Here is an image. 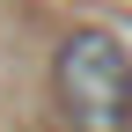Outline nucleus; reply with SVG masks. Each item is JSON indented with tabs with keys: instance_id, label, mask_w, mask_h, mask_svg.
I'll return each mask as SVG.
<instances>
[{
	"instance_id": "obj_1",
	"label": "nucleus",
	"mask_w": 132,
	"mask_h": 132,
	"mask_svg": "<svg viewBox=\"0 0 132 132\" xmlns=\"http://www.w3.org/2000/svg\"><path fill=\"white\" fill-rule=\"evenodd\" d=\"M52 88L73 132H132V52L110 29H73L59 44Z\"/></svg>"
}]
</instances>
